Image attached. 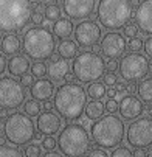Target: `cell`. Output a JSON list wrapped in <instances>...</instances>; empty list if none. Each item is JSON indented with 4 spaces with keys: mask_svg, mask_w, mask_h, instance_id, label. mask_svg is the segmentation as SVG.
Returning a JSON list of instances; mask_svg holds the SVG:
<instances>
[{
    "mask_svg": "<svg viewBox=\"0 0 152 157\" xmlns=\"http://www.w3.org/2000/svg\"><path fill=\"white\" fill-rule=\"evenodd\" d=\"M53 103L61 118L67 121L79 120L87 106V92L81 84L65 82L56 89Z\"/></svg>",
    "mask_w": 152,
    "mask_h": 157,
    "instance_id": "6da1fadb",
    "label": "cell"
},
{
    "mask_svg": "<svg viewBox=\"0 0 152 157\" xmlns=\"http://www.w3.org/2000/svg\"><path fill=\"white\" fill-rule=\"evenodd\" d=\"M126 136V126L121 117L109 114L95 120L90 126L92 142L102 149H113L121 145Z\"/></svg>",
    "mask_w": 152,
    "mask_h": 157,
    "instance_id": "7a4b0ae2",
    "label": "cell"
},
{
    "mask_svg": "<svg viewBox=\"0 0 152 157\" xmlns=\"http://www.w3.org/2000/svg\"><path fill=\"white\" fill-rule=\"evenodd\" d=\"M130 17H132L130 0H98L96 20L106 30L118 31L124 28Z\"/></svg>",
    "mask_w": 152,
    "mask_h": 157,
    "instance_id": "3957f363",
    "label": "cell"
},
{
    "mask_svg": "<svg viewBox=\"0 0 152 157\" xmlns=\"http://www.w3.org/2000/svg\"><path fill=\"white\" fill-rule=\"evenodd\" d=\"M56 40L54 34L42 27L28 28L22 37V50L25 56L34 61H43L53 56L56 52Z\"/></svg>",
    "mask_w": 152,
    "mask_h": 157,
    "instance_id": "277c9868",
    "label": "cell"
},
{
    "mask_svg": "<svg viewBox=\"0 0 152 157\" xmlns=\"http://www.w3.org/2000/svg\"><path fill=\"white\" fill-rule=\"evenodd\" d=\"M57 148L65 157H84L90 151V134L81 123H69L57 136Z\"/></svg>",
    "mask_w": 152,
    "mask_h": 157,
    "instance_id": "5b68a950",
    "label": "cell"
},
{
    "mask_svg": "<svg viewBox=\"0 0 152 157\" xmlns=\"http://www.w3.org/2000/svg\"><path fill=\"white\" fill-rule=\"evenodd\" d=\"M30 0H0V31L16 33L30 22Z\"/></svg>",
    "mask_w": 152,
    "mask_h": 157,
    "instance_id": "8992f818",
    "label": "cell"
},
{
    "mask_svg": "<svg viewBox=\"0 0 152 157\" xmlns=\"http://www.w3.org/2000/svg\"><path fill=\"white\" fill-rule=\"evenodd\" d=\"M72 73L79 82H96L106 73V61L99 53L81 52L72 62Z\"/></svg>",
    "mask_w": 152,
    "mask_h": 157,
    "instance_id": "52a82bcc",
    "label": "cell"
},
{
    "mask_svg": "<svg viewBox=\"0 0 152 157\" xmlns=\"http://www.w3.org/2000/svg\"><path fill=\"white\" fill-rule=\"evenodd\" d=\"M3 134L6 142L11 145L20 146V145H28L31 140H34L36 131H34V123L33 120L20 112L8 115L3 124Z\"/></svg>",
    "mask_w": 152,
    "mask_h": 157,
    "instance_id": "ba28073f",
    "label": "cell"
},
{
    "mask_svg": "<svg viewBox=\"0 0 152 157\" xmlns=\"http://www.w3.org/2000/svg\"><path fill=\"white\" fill-rule=\"evenodd\" d=\"M118 72L124 81L137 82L147 76V73L150 72V62L146 55H143L140 52L138 53L130 52V53L124 55L123 58H120Z\"/></svg>",
    "mask_w": 152,
    "mask_h": 157,
    "instance_id": "9c48e42d",
    "label": "cell"
},
{
    "mask_svg": "<svg viewBox=\"0 0 152 157\" xmlns=\"http://www.w3.org/2000/svg\"><path fill=\"white\" fill-rule=\"evenodd\" d=\"M25 101V87L9 76L0 78V109H17Z\"/></svg>",
    "mask_w": 152,
    "mask_h": 157,
    "instance_id": "30bf717a",
    "label": "cell"
},
{
    "mask_svg": "<svg viewBox=\"0 0 152 157\" xmlns=\"http://www.w3.org/2000/svg\"><path fill=\"white\" fill-rule=\"evenodd\" d=\"M127 143L134 148L152 146V118L140 117L127 126Z\"/></svg>",
    "mask_w": 152,
    "mask_h": 157,
    "instance_id": "8fae6325",
    "label": "cell"
},
{
    "mask_svg": "<svg viewBox=\"0 0 152 157\" xmlns=\"http://www.w3.org/2000/svg\"><path fill=\"white\" fill-rule=\"evenodd\" d=\"M75 42L82 48H92L101 40V27L95 20H81L73 30Z\"/></svg>",
    "mask_w": 152,
    "mask_h": 157,
    "instance_id": "7c38bea8",
    "label": "cell"
},
{
    "mask_svg": "<svg viewBox=\"0 0 152 157\" xmlns=\"http://www.w3.org/2000/svg\"><path fill=\"white\" fill-rule=\"evenodd\" d=\"M126 48H127L126 37L121 33H117V31L106 33L99 40V52L107 59L123 58L124 53H126Z\"/></svg>",
    "mask_w": 152,
    "mask_h": 157,
    "instance_id": "4fadbf2b",
    "label": "cell"
},
{
    "mask_svg": "<svg viewBox=\"0 0 152 157\" xmlns=\"http://www.w3.org/2000/svg\"><path fill=\"white\" fill-rule=\"evenodd\" d=\"M96 8V0H62V11L69 19H89Z\"/></svg>",
    "mask_w": 152,
    "mask_h": 157,
    "instance_id": "5bb4252c",
    "label": "cell"
},
{
    "mask_svg": "<svg viewBox=\"0 0 152 157\" xmlns=\"http://www.w3.org/2000/svg\"><path fill=\"white\" fill-rule=\"evenodd\" d=\"M144 110L143 101L135 95H126L118 103V112L123 120H137Z\"/></svg>",
    "mask_w": 152,
    "mask_h": 157,
    "instance_id": "9a60e30c",
    "label": "cell"
},
{
    "mask_svg": "<svg viewBox=\"0 0 152 157\" xmlns=\"http://www.w3.org/2000/svg\"><path fill=\"white\" fill-rule=\"evenodd\" d=\"M135 25L146 36H152V0H141L134 13Z\"/></svg>",
    "mask_w": 152,
    "mask_h": 157,
    "instance_id": "2e32d148",
    "label": "cell"
},
{
    "mask_svg": "<svg viewBox=\"0 0 152 157\" xmlns=\"http://www.w3.org/2000/svg\"><path fill=\"white\" fill-rule=\"evenodd\" d=\"M62 126V120L57 114L51 110H45L40 112L37 115V129L40 134H45V136H54L56 132L61 131Z\"/></svg>",
    "mask_w": 152,
    "mask_h": 157,
    "instance_id": "e0dca14e",
    "label": "cell"
},
{
    "mask_svg": "<svg viewBox=\"0 0 152 157\" xmlns=\"http://www.w3.org/2000/svg\"><path fill=\"white\" fill-rule=\"evenodd\" d=\"M53 90H54V84L50 79H45V78L37 79L30 87V94H31L33 100H37V101H42V103L48 101L53 97Z\"/></svg>",
    "mask_w": 152,
    "mask_h": 157,
    "instance_id": "ac0fdd59",
    "label": "cell"
},
{
    "mask_svg": "<svg viewBox=\"0 0 152 157\" xmlns=\"http://www.w3.org/2000/svg\"><path fill=\"white\" fill-rule=\"evenodd\" d=\"M70 64L67 59H62V58H56L51 59L48 64V76L53 81H62L65 79V75L70 72Z\"/></svg>",
    "mask_w": 152,
    "mask_h": 157,
    "instance_id": "d6986e66",
    "label": "cell"
},
{
    "mask_svg": "<svg viewBox=\"0 0 152 157\" xmlns=\"http://www.w3.org/2000/svg\"><path fill=\"white\" fill-rule=\"evenodd\" d=\"M28 69H31V64L25 55H16L8 62V72L11 76H24Z\"/></svg>",
    "mask_w": 152,
    "mask_h": 157,
    "instance_id": "ffe728a7",
    "label": "cell"
},
{
    "mask_svg": "<svg viewBox=\"0 0 152 157\" xmlns=\"http://www.w3.org/2000/svg\"><path fill=\"white\" fill-rule=\"evenodd\" d=\"M22 48L20 37L16 33H8L6 36L2 37V44H0V50L6 56H16Z\"/></svg>",
    "mask_w": 152,
    "mask_h": 157,
    "instance_id": "44dd1931",
    "label": "cell"
},
{
    "mask_svg": "<svg viewBox=\"0 0 152 157\" xmlns=\"http://www.w3.org/2000/svg\"><path fill=\"white\" fill-rule=\"evenodd\" d=\"M78 44L72 39H62L59 44H57V47H56V52L57 55L62 58V59H75L78 56Z\"/></svg>",
    "mask_w": 152,
    "mask_h": 157,
    "instance_id": "7402d4cb",
    "label": "cell"
},
{
    "mask_svg": "<svg viewBox=\"0 0 152 157\" xmlns=\"http://www.w3.org/2000/svg\"><path fill=\"white\" fill-rule=\"evenodd\" d=\"M73 22L70 19H65V17H61L59 20H56L53 24V34L56 37H59L61 40L62 39H69L70 34H73Z\"/></svg>",
    "mask_w": 152,
    "mask_h": 157,
    "instance_id": "603a6c76",
    "label": "cell"
},
{
    "mask_svg": "<svg viewBox=\"0 0 152 157\" xmlns=\"http://www.w3.org/2000/svg\"><path fill=\"white\" fill-rule=\"evenodd\" d=\"M137 95L143 104L152 106V76H146L137 86Z\"/></svg>",
    "mask_w": 152,
    "mask_h": 157,
    "instance_id": "cb8c5ba5",
    "label": "cell"
},
{
    "mask_svg": "<svg viewBox=\"0 0 152 157\" xmlns=\"http://www.w3.org/2000/svg\"><path fill=\"white\" fill-rule=\"evenodd\" d=\"M104 104L101 101H96V100H92L89 104L85 106V110L84 114L87 117V120H99L101 117H104Z\"/></svg>",
    "mask_w": 152,
    "mask_h": 157,
    "instance_id": "d4e9b609",
    "label": "cell"
},
{
    "mask_svg": "<svg viewBox=\"0 0 152 157\" xmlns=\"http://www.w3.org/2000/svg\"><path fill=\"white\" fill-rule=\"evenodd\" d=\"M85 92H87V97H90L92 100L99 101L102 97H106L107 89H106V86L102 82H90Z\"/></svg>",
    "mask_w": 152,
    "mask_h": 157,
    "instance_id": "484cf974",
    "label": "cell"
},
{
    "mask_svg": "<svg viewBox=\"0 0 152 157\" xmlns=\"http://www.w3.org/2000/svg\"><path fill=\"white\" fill-rule=\"evenodd\" d=\"M31 75L37 79H42L45 75H48V65L43 61H36L31 65Z\"/></svg>",
    "mask_w": 152,
    "mask_h": 157,
    "instance_id": "4316f807",
    "label": "cell"
},
{
    "mask_svg": "<svg viewBox=\"0 0 152 157\" xmlns=\"http://www.w3.org/2000/svg\"><path fill=\"white\" fill-rule=\"evenodd\" d=\"M61 14H62V8H59L56 3H53V5H47L45 11H43V16H45V19L50 20L51 24L61 19Z\"/></svg>",
    "mask_w": 152,
    "mask_h": 157,
    "instance_id": "83f0119b",
    "label": "cell"
},
{
    "mask_svg": "<svg viewBox=\"0 0 152 157\" xmlns=\"http://www.w3.org/2000/svg\"><path fill=\"white\" fill-rule=\"evenodd\" d=\"M40 103L37 101V100H28V101H25V104H24V110H25V115H28V117H37L39 114H40Z\"/></svg>",
    "mask_w": 152,
    "mask_h": 157,
    "instance_id": "f1b7e54d",
    "label": "cell"
},
{
    "mask_svg": "<svg viewBox=\"0 0 152 157\" xmlns=\"http://www.w3.org/2000/svg\"><path fill=\"white\" fill-rule=\"evenodd\" d=\"M0 157H24V152L19 151L16 146L0 145Z\"/></svg>",
    "mask_w": 152,
    "mask_h": 157,
    "instance_id": "f546056e",
    "label": "cell"
},
{
    "mask_svg": "<svg viewBox=\"0 0 152 157\" xmlns=\"http://www.w3.org/2000/svg\"><path fill=\"white\" fill-rule=\"evenodd\" d=\"M110 157H134V154H132V151H130L127 146L120 145V146H117V148L112 149Z\"/></svg>",
    "mask_w": 152,
    "mask_h": 157,
    "instance_id": "4dcf8cb0",
    "label": "cell"
},
{
    "mask_svg": "<svg viewBox=\"0 0 152 157\" xmlns=\"http://www.w3.org/2000/svg\"><path fill=\"white\" fill-rule=\"evenodd\" d=\"M43 11L40 10V6H34L31 8V17H30V22H33V24L36 25H42V22H43Z\"/></svg>",
    "mask_w": 152,
    "mask_h": 157,
    "instance_id": "1f68e13d",
    "label": "cell"
},
{
    "mask_svg": "<svg viewBox=\"0 0 152 157\" xmlns=\"http://www.w3.org/2000/svg\"><path fill=\"white\" fill-rule=\"evenodd\" d=\"M143 45H144V40L141 37H138V36L134 37V39H129V42H127V48L130 52H134V53H138L143 48Z\"/></svg>",
    "mask_w": 152,
    "mask_h": 157,
    "instance_id": "d6a6232c",
    "label": "cell"
},
{
    "mask_svg": "<svg viewBox=\"0 0 152 157\" xmlns=\"http://www.w3.org/2000/svg\"><path fill=\"white\" fill-rule=\"evenodd\" d=\"M123 36L124 37H127V39H134V37H137V34H138V27L135 25V24H127L124 28H123Z\"/></svg>",
    "mask_w": 152,
    "mask_h": 157,
    "instance_id": "836d02e7",
    "label": "cell"
},
{
    "mask_svg": "<svg viewBox=\"0 0 152 157\" xmlns=\"http://www.w3.org/2000/svg\"><path fill=\"white\" fill-rule=\"evenodd\" d=\"M25 157H42L40 152V146L39 145H27L25 151H24Z\"/></svg>",
    "mask_w": 152,
    "mask_h": 157,
    "instance_id": "e575fe53",
    "label": "cell"
},
{
    "mask_svg": "<svg viewBox=\"0 0 152 157\" xmlns=\"http://www.w3.org/2000/svg\"><path fill=\"white\" fill-rule=\"evenodd\" d=\"M56 146H57V140H56L53 136L43 137V140H42V148L45 149V151H54Z\"/></svg>",
    "mask_w": 152,
    "mask_h": 157,
    "instance_id": "d590c367",
    "label": "cell"
},
{
    "mask_svg": "<svg viewBox=\"0 0 152 157\" xmlns=\"http://www.w3.org/2000/svg\"><path fill=\"white\" fill-rule=\"evenodd\" d=\"M102 78H104V84L110 86V87H113V86L118 84V76H117L115 72H107V73H104Z\"/></svg>",
    "mask_w": 152,
    "mask_h": 157,
    "instance_id": "8d00e7d4",
    "label": "cell"
},
{
    "mask_svg": "<svg viewBox=\"0 0 152 157\" xmlns=\"http://www.w3.org/2000/svg\"><path fill=\"white\" fill-rule=\"evenodd\" d=\"M85 157H110V155H109L107 151L102 149V148H93L85 154Z\"/></svg>",
    "mask_w": 152,
    "mask_h": 157,
    "instance_id": "74e56055",
    "label": "cell"
},
{
    "mask_svg": "<svg viewBox=\"0 0 152 157\" xmlns=\"http://www.w3.org/2000/svg\"><path fill=\"white\" fill-rule=\"evenodd\" d=\"M104 107L107 112H110V114H115V112L118 110V101L117 100H110L109 98L106 103H104Z\"/></svg>",
    "mask_w": 152,
    "mask_h": 157,
    "instance_id": "f35d334b",
    "label": "cell"
},
{
    "mask_svg": "<svg viewBox=\"0 0 152 157\" xmlns=\"http://www.w3.org/2000/svg\"><path fill=\"white\" fill-rule=\"evenodd\" d=\"M33 78H34V76H33L31 73H25L24 76H20V84L24 86V87H31V84L34 82Z\"/></svg>",
    "mask_w": 152,
    "mask_h": 157,
    "instance_id": "ab89813d",
    "label": "cell"
},
{
    "mask_svg": "<svg viewBox=\"0 0 152 157\" xmlns=\"http://www.w3.org/2000/svg\"><path fill=\"white\" fill-rule=\"evenodd\" d=\"M143 50H144L146 56L152 58V36H147V39L144 40V45H143Z\"/></svg>",
    "mask_w": 152,
    "mask_h": 157,
    "instance_id": "60d3db41",
    "label": "cell"
},
{
    "mask_svg": "<svg viewBox=\"0 0 152 157\" xmlns=\"http://www.w3.org/2000/svg\"><path fill=\"white\" fill-rule=\"evenodd\" d=\"M117 69H118V61H117V59H107V61H106V70L115 72Z\"/></svg>",
    "mask_w": 152,
    "mask_h": 157,
    "instance_id": "b9f144b4",
    "label": "cell"
},
{
    "mask_svg": "<svg viewBox=\"0 0 152 157\" xmlns=\"http://www.w3.org/2000/svg\"><path fill=\"white\" fill-rule=\"evenodd\" d=\"M134 157H147V149L146 148H135L132 151Z\"/></svg>",
    "mask_w": 152,
    "mask_h": 157,
    "instance_id": "7bdbcfd3",
    "label": "cell"
},
{
    "mask_svg": "<svg viewBox=\"0 0 152 157\" xmlns=\"http://www.w3.org/2000/svg\"><path fill=\"white\" fill-rule=\"evenodd\" d=\"M8 67V62H6V58L3 56V53H0V76L3 75V72L6 70Z\"/></svg>",
    "mask_w": 152,
    "mask_h": 157,
    "instance_id": "ee69618b",
    "label": "cell"
},
{
    "mask_svg": "<svg viewBox=\"0 0 152 157\" xmlns=\"http://www.w3.org/2000/svg\"><path fill=\"white\" fill-rule=\"evenodd\" d=\"M106 97L110 98V100H115L118 97V92H117V87H109L107 92H106Z\"/></svg>",
    "mask_w": 152,
    "mask_h": 157,
    "instance_id": "f6af8a7d",
    "label": "cell"
},
{
    "mask_svg": "<svg viewBox=\"0 0 152 157\" xmlns=\"http://www.w3.org/2000/svg\"><path fill=\"white\" fill-rule=\"evenodd\" d=\"M126 92H127V95H132L134 92H137V86H135L134 82H129V84L126 86Z\"/></svg>",
    "mask_w": 152,
    "mask_h": 157,
    "instance_id": "bcb514c9",
    "label": "cell"
},
{
    "mask_svg": "<svg viewBox=\"0 0 152 157\" xmlns=\"http://www.w3.org/2000/svg\"><path fill=\"white\" fill-rule=\"evenodd\" d=\"M42 157H64V155L61 152H57V151H47Z\"/></svg>",
    "mask_w": 152,
    "mask_h": 157,
    "instance_id": "7dc6e473",
    "label": "cell"
},
{
    "mask_svg": "<svg viewBox=\"0 0 152 157\" xmlns=\"http://www.w3.org/2000/svg\"><path fill=\"white\" fill-rule=\"evenodd\" d=\"M34 2L37 5H53V3L57 2V0H34Z\"/></svg>",
    "mask_w": 152,
    "mask_h": 157,
    "instance_id": "c3c4849f",
    "label": "cell"
},
{
    "mask_svg": "<svg viewBox=\"0 0 152 157\" xmlns=\"http://www.w3.org/2000/svg\"><path fill=\"white\" fill-rule=\"evenodd\" d=\"M53 107H54V103L53 101H50V100L48 101H43V109H45V110H51Z\"/></svg>",
    "mask_w": 152,
    "mask_h": 157,
    "instance_id": "681fc988",
    "label": "cell"
},
{
    "mask_svg": "<svg viewBox=\"0 0 152 157\" xmlns=\"http://www.w3.org/2000/svg\"><path fill=\"white\" fill-rule=\"evenodd\" d=\"M75 81V75L72 72H69L67 75H65V82H73Z\"/></svg>",
    "mask_w": 152,
    "mask_h": 157,
    "instance_id": "f907efd6",
    "label": "cell"
},
{
    "mask_svg": "<svg viewBox=\"0 0 152 157\" xmlns=\"http://www.w3.org/2000/svg\"><path fill=\"white\" fill-rule=\"evenodd\" d=\"M8 109H0V117H8Z\"/></svg>",
    "mask_w": 152,
    "mask_h": 157,
    "instance_id": "816d5d0a",
    "label": "cell"
},
{
    "mask_svg": "<svg viewBox=\"0 0 152 157\" xmlns=\"http://www.w3.org/2000/svg\"><path fill=\"white\" fill-rule=\"evenodd\" d=\"M34 140H37V142H39V140H40V142L43 140V137H42V134H40V132H39V134H36V136H34Z\"/></svg>",
    "mask_w": 152,
    "mask_h": 157,
    "instance_id": "f5cc1de1",
    "label": "cell"
},
{
    "mask_svg": "<svg viewBox=\"0 0 152 157\" xmlns=\"http://www.w3.org/2000/svg\"><path fill=\"white\" fill-rule=\"evenodd\" d=\"M147 157H152V146L147 148Z\"/></svg>",
    "mask_w": 152,
    "mask_h": 157,
    "instance_id": "db71d44e",
    "label": "cell"
},
{
    "mask_svg": "<svg viewBox=\"0 0 152 157\" xmlns=\"http://www.w3.org/2000/svg\"><path fill=\"white\" fill-rule=\"evenodd\" d=\"M146 112H147V114H149V117H150V115H152V107H150V106H149V107H147V109H146Z\"/></svg>",
    "mask_w": 152,
    "mask_h": 157,
    "instance_id": "11a10c76",
    "label": "cell"
},
{
    "mask_svg": "<svg viewBox=\"0 0 152 157\" xmlns=\"http://www.w3.org/2000/svg\"><path fill=\"white\" fill-rule=\"evenodd\" d=\"M5 140L6 139H0V145H5Z\"/></svg>",
    "mask_w": 152,
    "mask_h": 157,
    "instance_id": "9f6ffc18",
    "label": "cell"
},
{
    "mask_svg": "<svg viewBox=\"0 0 152 157\" xmlns=\"http://www.w3.org/2000/svg\"><path fill=\"white\" fill-rule=\"evenodd\" d=\"M0 44H2V36H0Z\"/></svg>",
    "mask_w": 152,
    "mask_h": 157,
    "instance_id": "6f0895ef",
    "label": "cell"
}]
</instances>
